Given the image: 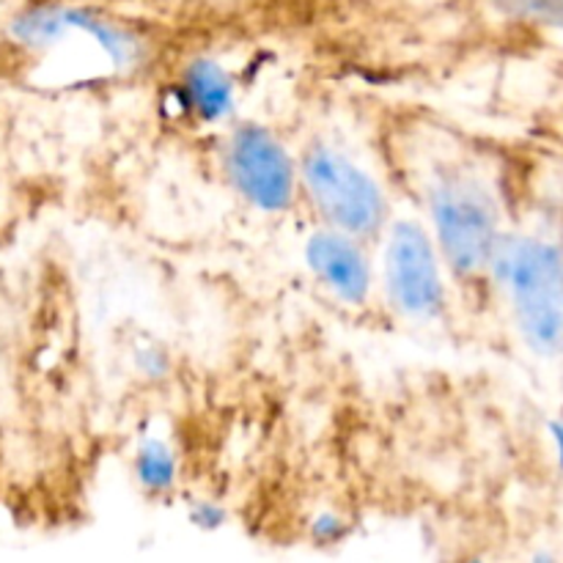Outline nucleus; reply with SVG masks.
<instances>
[{"label":"nucleus","mask_w":563,"mask_h":563,"mask_svg":"<svg viewBox=\"0 0 563 563\" xmlns=\"http://www.w3.org/2000/svg\"><path fill=\"white\" fill-rule=\"evenodd\" d=\"M300 190L319 214L322 225L368 242L385 234L390 223V201L377 176L328 141L302 148Z\"/></svg>","instance_id":"7ed1b4c3"},{"label":"nucleus","mask_w":563,"mask_h":563,"mask_svg":"<svg viewBox=\"0 0 563 563\" xmlns=\"http://www.w3.org/2000/svg\"><path fill=\"white\" fill-rule=\"evenodd\" d=\"M352 537V517L346 511L335 509V506H324V509L313 511L308 517V539L317 548H335L344 544Z\"/></svg>","instance_id":"9d476101"},{"label":"nucleus","mask_w":563,"mask_h":563,"mask_svg":"<svg viewBox=\"0 0 563 563\" xmlns=\"http://www.w3.org/2000/svg\"><path fill=\"white\" fill-rule=\"evenodd\" d=\"M185 517L196 531L201 533H218L229 526L231 515L225 509L223 500L209 498V495H196V498L187 500Z\"/></svg>","instance_id":"ddd939ff"},{"label":"nucleus","mask_w":563,"mask_h":563,"mask_svg":"<svg viewBox=\"0 0 563 563\" xmlns=\"http://www.w3.org/2000/svg\"><path fill=\"white\" fill-rule=\"evenodd\" d=\"M220 168L231 190L262 214H286L300 198V159L280 135L258 121L231 124L220 146Z\"/></svg>","instance_id":"39448f33"},{"label":"nucleus","mask_w":563,"mask_h":563,"mask_svg":"<svg viewBox=\"0 0 563 563\" xmlns=\"http://www.w3.org/2000/svg\"><path fill=\"white\" fill-rule=\"evenodd\" d=\"M548 438L550 445H553V456H555V465L563 473V418H553L548 423Z\"/></svg>","instance_id":"4468645a"},{"label":"nucleus","mask_w":563,"mask_h":563,"mask_svg":"<svg viewBox=\"0 0 563 563\" xmlns=\"http://www.w3.org/2000/svg\"><path fill=\"white\" fill-rule=\"evenodd\" d=\"M9 38L25 53H49L66 42V3H33L9 22Z\"/></svg>","instance_id":"1a4fd4ad"},{"label":"nucleus","mask_w":563,"mask_h":563,"mask_svg":"<svg viewBox=\"0 0 563 563\" xmlns=\"http://www.w3.org/2000/svg\"><path fill=\"white\" fill-rule=\"evenodd\" d=\"M500 9L517 20L563 31V0H500Z\"/></svg>","instance_id":"f8f14e48"},{"label":"nucleus","mask_w":563,"mask_h":563,"mask_svg":"<svg viewBox=\"0 0 563 563\" xmlns=\"http://www.w3.org/2000/svg\"><path fill=\"white\" fill-rule=\"evenodd\" d=\"M132 368L146 383H165L170 372H174V355L163 344H157V341H143V344L132 350Z\"/></svg>","instance_id":"9b49d317"},{"label":"nucleus","mask_w":563,"mask_h":563,"mask_svg":"<svg viewBox=\"0 0 563 563\" xmlns=\"http://www.w3.org/2000/svg\"><path fill=\"white\" fill-rule=\"evenodd\" d=\"M423 207L451 278L456 284L489 280V267L506 231L500 198L482 168L462 159L429 168Z\"/></svg>","instance_id":"f257e3e1"},{"label":"nucleus","mask_w":563,"mask_h":563,"mask_svg":"<svg viewBox=\"0 0 563 563\" xmlns=\"http://www.w3.org/2000/svg\"><path fill=\"white\" fill-rule=\"evenodd\" d=\"M522 344L539 357L563 355V247L539 234L506 231L489 267Z\"/></svg>","instance_id":"f03ea898"},{"label":"nucleus","mask_w":563,"mask_h":563,"mask_svg":"<svg viewBox=\"0 0 563 563\" xmlns=\"http://www.w3.org/2000/svg\"><path fill=\"white\" fill-rule=\"evenodd\" d=\"M240 99V82L234 71L212 55H196L185 64L170 86V102L181 119L214 126L231 121Z\"/></svg>","instance_id":"0eeeda50"},{"label":"nucleus","mask_w":563,"mask_h":563,"mask_svg":"<svg viewBox=\"0 0 563 563\" xmlns=\"http://www.w3.org/2000/svg\"><path fill=\"white\" fill-rule=\"evenodd\" d=\"M302 256H306L308 273L339 302L363 308L372 300L374 267L363 240L322 225L306 240Z\"/></svg>","instance_id":"423d86ee"},{"label":"nucleus","mask_w":563,"mask_h":563,"mask_svg":"<svg viewBox=\"0 0 563 563\" xmlns=\"http://www.w3.org/2000/svg\"><path fill=\"white\" fill-rule=\"evenodd\" d=\"M130 476L135 487L148 498H165L176 493L181 476V462L170 440L159 434H146L137 440L130 456Z\"/></svg>","instance_id":"6e6552de"},{"label":"nucleus","mask_w":563,"mask_h":563,"mask_svg":"<svg viewBox=\"0 0 563 563\" xmlns=\"http://www.w3.org/2000/svg\"><path fill=\"white\" fill-rule=\"evenodd\" d=\"M383 245V289L405 322L434 324L449 311V267L432 231L412 218H390Z\"/></svg>","instance_id":"20e7f679"}]
</instances>
